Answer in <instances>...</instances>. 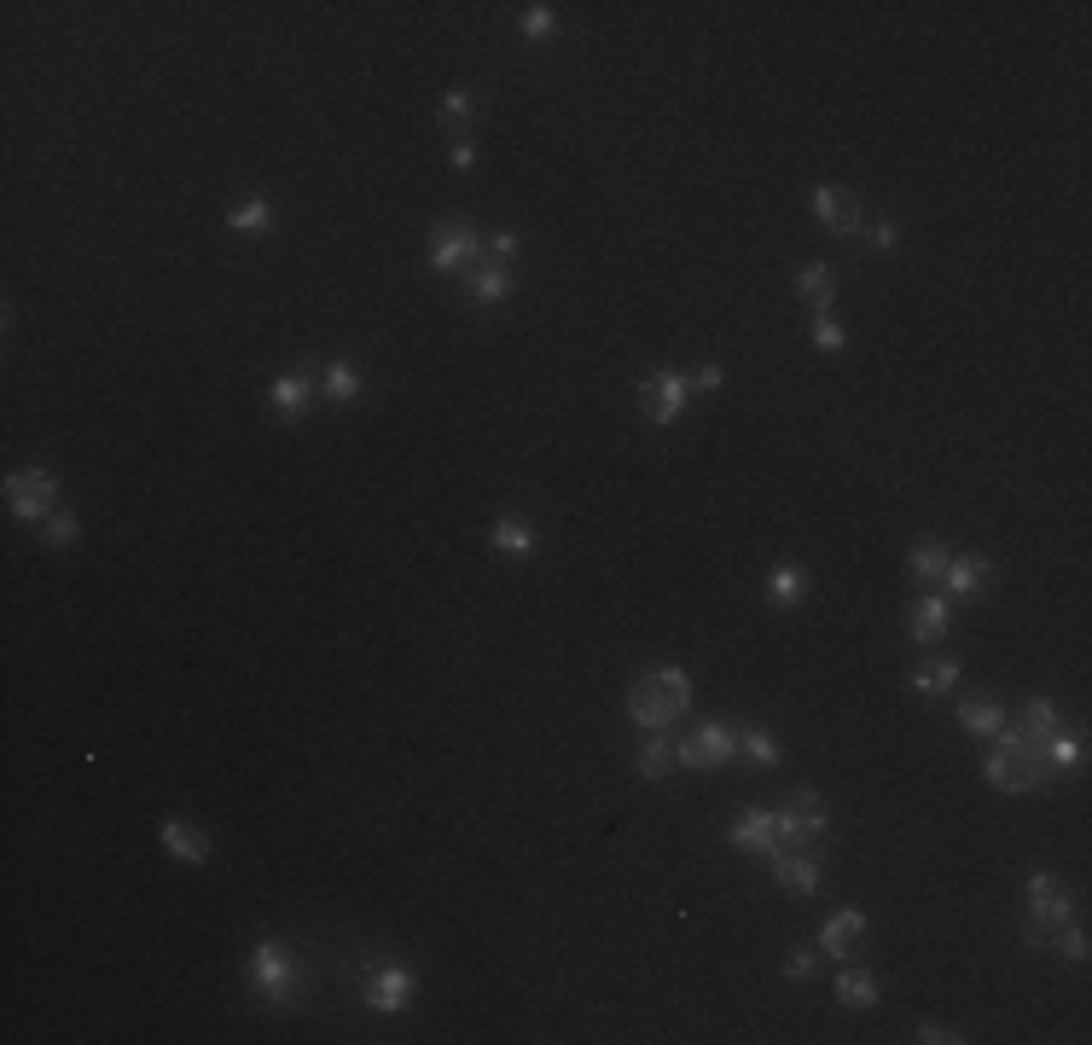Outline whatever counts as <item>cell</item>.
<instances>
[{
    "instance_id": "36",
    "label": "cell",
    "mask_w": 1092,
    "mask_h": 1045,
    "mask_svg": "<svg viewBox=\"0 0 1092 1045\" xmlns=\"http://www.w3.org/2000/svg\"><path fill=\"white\" fill-rule=\"evenodd\" d=\"M1057 947H1064L1069 965H1081V958H1087V930H1081V923H1057Z\"/></svg>"
},
{
    "instance_id": "29",
    "label": "cell",
    "mask_w": 1092,
    "mask_h": 1045,
    "mask_svg": "<svg viewBox=\"0 0 1092 1045\" xmlns=\"http://www.w3.org/2000/svg\"><path fill=\"white\" fill-rule=\"evenodd\" d=\"M633 767H640V779H663V772L675 767V744H663V738L651 732L640 744V755H633Z\"/></svg>"
},
{
    "instance_id": "39",
    "label": "cell",
    "mask_w": 1092,
    "mask_h": 1045,
    "mask_svg": "<svg viewBox=\"0 0 1092 1045\" xmlns=\"http://www.w3.org/2000/svg\"><path fill=\"white\" fill-rule=\"evenodd\" d=\"M866 239H871V250H895L901 227H895V222H871V227H866Z\"/></svg>"
},
{
    "instance_id": "15",
    "label": "cell",
    "mask_w": 1092,
    "mask_h": 1045,
    "mask_svg": "<svg viewBox=\"0 0 1092 1045\" xmlns=\"http://www.w3.org/2000/svg\"><path fill=\"white\" fill-rule=\"evenodd\" d=\"M866 935V912L861 906H843V912L826 918V930H819V953L826 958H849V947Z\"/></svg>"
},
{
    "instance_id": "3",
    "label": "cell",
    "mask_w": 1092,
    "mask_h": 1045,
    "mask_svg": "<svg viewBox=\"0 0 1092 1045\" xmlns=\"http://www.w3.org/2000/svg\"><path fill=\"white\" fill-rule=\"evenodd\" d=\"M250 987H256L274 1010H285L297 999V965H291V953H285L279 941H262V947L250 953Z\"/></svg>"
},
{
    "instance_id": "6",
    "label": "cell",
    "mask_w": 1092,
    "mask_h": 1045,
    "mask_svg": "<svg viewBox=\"0 0 1092 1045\" xmlns=\"http://www.w3.org/2000/svg\"><path fill=\"white\" fill-rule=\"evenodd\" d=\"M826 824H831L826 796H814V790H796V796L779 807V848H802V842L826 836Z\"/></svg>"
},
{
    "instance_id": "9",
    "label": "cell",
    "mask_w": 1092,
    "mask_h": 1045,
    "mask_svg": "<svg viewBox=\"0 0 1092 1045\" xmlns=\"http://www.w3.org/2000/svg\"><path fill=\"white\" fill-rule=\"evenodd\" d=\"M738 755V732L732 727H720V720H710L698 738H686V744H675V761L680 767H692V772H710V767H720V761H732Z\"/></svg>"
},
{
    "instance_id": "40",
    "label": "cell",
    "mask_w": 1092,
    "mask_h": 1045,
    "mask_svg": "<svg viewBox=\"0 0 1092 1045\" xmlns=\"http://www.w3.org/2000/svg\"><path fill=\"white\" fill-rule=\"evenodd\" d=\"M686 383H692L698 395H715V390H720V366H698V373L686 378Z\"/></svg>"
},
{
    "instance_id": "28",
    "label": "cell",
    "mask_w": 1092,
    "mask_h": 1045,
    "mask_svg": "<svg viewBox=\"0 0 1092 1045\" xmlns=\"http://www.w3.org/2000/svg\"><path fill=\"white\" fill-rule=\"evenodd\" d=\"M906 576H913V581H942L947 576V552L936 546V541L913 546V552H906Z\"/></svg>"
},
{
    "instance_id": "16",
    "label": "cell",
    "mask_w": 1092,
    "mask_h": 1045,
    "mask_svg": "<svg viewBox=\"0 0 1092 1045\" xmlns=\"http://www.w3.org/2000/svg\"><path fill=\"white\" fill-rule=\"evenodd\" d=\"M163 848H170L180 866H204V859H210V842L198 836L187 819H163Z\"/></svg>"
},
{
    "instance_id": "32",
    "label": "cell",
    "mask_w": 1092,
    "mask_h": 1045,
    "mask_svg": "<svg viewBox=\"0 0 1092 1045\" xmlns=\"http://www.w3.org/2000/svg\"><path fill=\"white\" fill-rule=\"evenodd\" d=\"M767 599H773V604H796V599H802V569H796V564H779V569H773V576H767Z\"/></svg>"
},
{
    "instance_id": "4",
    "label": "cell",
    "mask_w": 1092,
    "mask_h": 1045,
    "mask_svg": "<svg viewBox=\"0 0 1092 1045\" xmlns=\"http://www.w3.org/2000/svg\"><path fill=\"white\" fill-rule=\"evenodd\" d=\"M7 512L18 522H47L59 512V482L47 470H12L7 477Z\"/></svg>"
},
{
    "instance_id": "35",
    "label": "cell",
    "mask_w": 1092,
    "mask_h": 1045,
    "mask_svg": "<svg viewBox=\"0 0 1092 1045\" xmlns=\"http://www.w3.org/2000/svg\"><path fill=\"white\" fill-rule=\"evenodd\" d=\"M524 36H529V41H552V36H558V18H552V7H524Z\"/></svg>"
},
{
    "instance_id": "30",
    "label": "cell",
    "mask_w": 1092,
    "mask_h": 1045,
    "mask_svg": "<svg viewBox=\"0 0 1092 1045\" xmlns=\"http://www.w3.org/2000/svg\"><path fill=\"white\" fill-rule=\"evenodd\" d=\"M227 227L233 232H274V204H267V198H250V204H239L227 215Z\"/></svg>"
},
{
    "instance_id": "43",
    "label": "cell",
    "mask_w": 1092,
    "mask_h": 1045,
    "mask_svg": "<svg viewBox=\"0 0 1092 1045\" xmlns=\"http://www.w3.org/2000/svg\"><path fill=\"white\" fill-rule=\"evenodd\" d=\"M918 1040L924 1045H942V1040H959V1034H947V1028H918Z\"/></svg>"
},
{
    "instance_id": "21",
    "label": "cell",
    "mask_w": 1092,
    "mask_h": 1045,
    "mask_svg": "<svg viewBox=\"0 0 1092 1045\" xmlns=\"http://www.w3.org/2000/svg\"><path fill=\"white\" fill-rule=\"evenodd\" d=\"M1017 732L1040 750V744L1057 732V703H1052V697H1029V703H1022V727H1017Z\"/></svg>"
},
{
    "instance_id": "42",
    "label": "cell",
    "mask_w": 1092,
    "mask_h": 1045,
    "mask_svg": "<svg viewBox=\"0 0 1092 1045\" xmlns=\"http://www.w3.org/2000/svg\"><path fill=\"white\" fill-rule=\"evenodd\" d=\"M489 250H494L500 262H512V256H517V232H494V239H489Z\"/></svg>"
},
{
    "instance_id": "1",
    "label": "cell",
    "mask_w": 1092,
    "mask_h": 1045,
    "mask_svg": "<svg viewBox=\"0 0 1092 1045\" xmlns=\"http://www.w3.org/2000/svg\"><path fill=\"white\" fill-rule=\"evenodd\" d=\"M686 709H692V673L686 668H651L628 685V720L645 732H663Z\"/></svg>"
},
{
    "instance_id": "14",
    "label": "cell",
    "mask_w": 1092,
    "mask_h": 1045,
    "mask_svg": "<svg viewBox=\"0 0 1092 1045\" xmlns=\"http://www.w3.org/2000/svg\"><path fill=\"white\" fill-rule=\"evenodd\" d=\"M773 883H779V889H791V895H814V889L826 883V871H819L808 854L779 848V854H773Z\"/></svg>"
},
{
    "instance_id": "37",
    "label": "cell",
    "mask_w": 1092,
    "mask_h": 1045,
    "mask_svg": "<svg viewBox=\"0 0 1092 1045\" xmlns=\"http://www.w3.org/2000/svg\"><path fill=\"white\" fill-rule=\"evenodd\" d=\"M814 343H819V349H843L849 337H843V326H837L831 314H814Z\"/></svg>"
},
{
    "instance_id": "7",
    "label": "cell",
    "mask_w": 1092,
    "mask_h": 1045,
    "mask_svg": "<svg viewBox=\"0 0 1092 1045\" xmlns=\"http://www.w3.org/2000/svg\"><path fill=\"white\" fill-rule=\"evenodd\" d=\"M477 250H482V239H477L472 222H436V227H430V267H436V274L472 267Z\"/></svg>"
},
{
    "instance_id": "27",
    "label": "cell",
    "mask_w": 1092,
    "mask_h": 1045,
    "mask_svg": "<svg viewBox=\"0 0 1092 1045\" xmlns=\"http://www.w3.org/2000/svg\"><path fill=\"white\" fill-rule=\"evenodd\" d=\"M953 685H959V663H947V656H942V663H924V668L913 673V691H918V697H942V691H953Z\"/></svg>"
},
{
    "instance_id": "31",
    "label": "cell",
    "mask_w": 1092,
    "mask_h": 1045,
    "mask_svg": "<svg viewBox=\"0 0 1092 1045\" xmlns=\"http://www.w3.org/2000/svg\"><path fill=\"white\" fill-rule=\"evenodd\" d=\"M1040 761H1046V767H1081V738L1052 732L1046 744H1040Z\"/></svg>"
},
{
    "instance_id": "19",
    "label": "cell",
    "mask_w": 1092,
    "mask_h": 1045,
    "mask_svg": "<svg viewBox=\"0 0 1092 1045\" xmlns=\"http://www.w3.org/2000/svg\"><path fill=\"white\" fill-rule=\"evenodd\" d=\"M796 285H802V297L814 302V314H831V302H837V274H831L826 262H808V267L796 274Z\"/></svg>"
},
{
    "instance_id": "23",
    "label": "cell",
    "mask_w": 1092,
    "mask_h": 1045,
    "mask_svg": "<svg viewBox=\"0 0 1092 1045\" xmlns=\"http://www.w3.org/2000/svg\"><path fill=\"white\" fill-rule=\"evenodd\" d=\"M878 975H871V970H843V975H837V999H843L849 1010H866V1005H878Z\"/></svg>"
},
{
    "instance_id": "12",
    "label": "cell",
    "mask_w": 1092,
    "mask_h": 1045,
    "mask_svg": "<svg viewBox=\"0 0 1092 1045\" xmlns=\"http://www.w3.org/2000/svg\"><path fill=\"white\" fill-rule=\"evenodd\" d=\"M309 401H314V361H302V373H285L267 383V407H274L279 425H297Z\"/></svg>"
},
{
    "instance_id": "34",
    "label": "cell",
    "mask_w": 1092,
    "mask_h": 1045,
    "mask_svg": "<svg viewBox=\"0 0 1092 1045\" xmlns=\"http://www.w3.org/2000/svg\"><path fill=\"white\" fill-rule=\"evenodd\" d=\"M76 534H81V522H76L71 512H53V517L41 522V541H47V546H71Z\"/></svg>"
},
{
    "instance_id": "22",
    "label": "cell",
    "mask_w": 1092,
    "mask_h": 1045,
    "mask_svg": "<svg viewBox=\"0 0 1092 1045\" xmlns=\"http://www.w3.org/2000/svg\"><path fill=\"white\" fill-rule=\"evenodd\" d=\"M959 727L977 732V738H994L1005 727V709H1000L994 697H970V703H959Z\"/></svg>"
},
{
    "instance_id": "38",
    "label": "cell",
    "mask_w": 1092,
    "mask_h": 1045,
    "mask_svg": "<svg viewBox=\"0 0 1092 1045\" xmlns=\"http://www.w3.org/2000/svg\"><path fill=\"white\" fill-rule=\"evenodd\" d=\"M814 970H819V953H791L785 958V975H791V982H808Z\"/></svg>"
},
{
    "instance_id": "24",
    "label": "cell",
    "mask_w": 1092,
    "mask_h": 1045,
    "mask_svg": "<svg viewBox=\"0 0 1092 1045\" xmlns=\"http://www.w3.org/2000/svg\"><path fill=\"white\" fill-rule=\"evenodd\" d=\"M489 541H494V552H506V558H529V552H535V534H529L524 517H500Z\"/></svg>"
},
{
    "instance_id": "41",
    "label": "cell",
    "mask_w": 1092,
    "mask_h": 1045,
    "mask_svg": "<svg viewBox=\"0 0 1092 1045\" xmlns=\"http://www.w3.org/2000/svg\"><path fill=\"white\" fill-rule=\"evenodd\" d=\"M448 163H453V168H460V175H465V168H472V163H477V146H472V140H453V151H448Z\"/></svg>"
},
{
    "instance_id": "26",
    "label": "cell",
    "mask_w": 1092,
    "mask_h": 1045,
    "mask_svg": "<svg viewBox=\"0 0 1092 1045\" xmlns=\"http://www.w3.org/2000/svg\"><path fill=\"white\" fill-rule=\"evenodd\" d=\"M472 297L482 302V309L506 302V297H512V267H506V262H500V267H477V274H472Z\"/></svg>"
},
{
    "instance_id": "33",
    "label": "cell",
    "mask_w": 1092,
    "mask_h": 1045,
    "mask_svg": "<svg viewBox=\"0 0 1092 1045\" xmlns=\"http://www.w3.org/2000/svg\"><path fill=\"white\" fill-rule=\"evenodd\" d=\"M436 116H442V128H465V123L477 116V105H472V93H465V88H453V93H442Z\"/></svg>"
},
{
    "instance_id": "25",
    "label": "cell",
    "mask_w": 1092,
    "mask_h": 1045,
    "mask_svg": "<svg viewBox=\"0 0 1092 1045\" xmlns=\"http://www.w3.org/2000/svg\"><path fill=\"white\" fill-rule=\"evenodd\" d=\"M738 755H744L750 767H779V761H785V755H779V738L762 732V727H744V732H738Z\"/></svg>"
},
{
    "instance_id": "10",
    "label": "cell",
    "mask_w": 1092,
    "mask_h": 1045,
    "mask_svg": "<svg viewBox=\"0 0 1092 1045\" xmlns=\"http://www.w3.org/2000/svg\"><path fill=\"white\" fill-rule=\"evenodd\" d=\"M814 215L837 232V239H861V232L871 227L866 222V204H861V198H849L843 187H814Z\"/></svg>"
},
{
    "instance_id": "8",
    "label": "cell",
    "mask_w": 1092,
    "mask_h": 1045,
    "mask_svg": "<svg viewBox=\"0 0 1092 1045\" xmlns=\"http://www.w3.org/2000/svg\"><path fill=\"white\" fill-rule=\"evenodd\" d=\"M413 970L407 965H378L373 975L361 982V999H366V1010H384V1017H396V1010H407L413 1005Z\"/></svg>"
},
{
    "instance_id": "13",
    "label": "cell",
    "mask_w": 1092,
    "mask_h": 1045,
    "mask_svg": "<svg viewBox=\"0 0 1092 1045\" xmlns=\"http://www.w3.org/2000/svg\"><path fill=\"white\" fill-rule=\"evenodd\" d=\"M727 842L744 854H779V814H773V807H755V814H744L727 831Z\"/></svg>"
},
{
    "instance_id": "17",
    "label": "cell",
    "mask_w": 1092,
    "mask_h": 1045,
    "mask_svg": "<svg viewBox=\"0 0 1092 1045\" xmlns=\"http://www.w3.org/2000/svg\"><path fill=\"white\" fill-rule=\"evenodd\" d=\"M906 633L918 639V645H930V639H942L947 633V599H918L913 610H906Z\"/></svg>"
},
{
    "instance_id": "2",
    "label": "cell",
    "mask_w": 1092,
    "mask_h": 1045,
    "mask_svg": "<svg viewBox=\"0 0 1092 1045\" xmlns=\"http://www.w3.org/2000/svg\"><path fill=\"white\" fill-rule=\"evenodd\" d=\"M1046 772H1052V767L1040 761V750L1012 727V720H1005V727L994 732V755L982 761V779L994 784V790H1012V796H1022V790H1040V784H1046Z\"/></svg>"
},
{
    "instance_id": "11",
    "label": "cell",
    "mask_w": 1092,
    "mask_h": 1045,
    "mask_svg": "<svg viewBox=\"0 0 1092 1045\" xmlns=\"http://www.w3.org/2000/svg\"><path fill=\"white\" fill-rule=\"evenodd\" d=\"M686 395H692V383H686L680 373H651V378H640V401H645L651 425H675V418L686 413Z\"/></svg>"
},
{
    "instance_id": "18",
    "label": "cell",
    "mask_w": 1092,
    "mask_h": 1045,
    "mask_svg": "<svg viewBox=\"0 0 1092 1045\" xmlns=\"http://www.w3.org/2000/svg\"><path fill=\"white\" fill-rule=\"evenodd\" d=\"M947 587L959 599H977L982 587H988V558L982 552H965V558H947Z\"/></svg>"
},
{
    "instance_id": "20",
    "label": "cell",
    "mask_w": 1092,
    "mask_h": 1045,
    "mask_svg": "<svg viewBox=\"0 0 1092 1045\" xmlns=\"http://www.w3.org/2000/svg\"><path fill=\"white\" fill-rule=\"evenodd\" d=\"M361 390H366V383H361V373H355L349 361H331L326 373H321V395H326V401H338V407L361 401Z\"/></svg>"
},
{
    "instance_id": "5",
    "label": "cell",
    "mask_w": 1092,
    "mask_h": 1045,
    "mask_svg": "<svg viewBox=\"0 0 1092 1045\" xmlns=\"http://www.w3.org/2000/svg\"><path fill=\"white\" fill-rule=\"evenodd\" d=\"M1057 923H1069V895L1052 871H1034L1029 878V947H1046V935Z\"/></svg>"
}]
</instances>
